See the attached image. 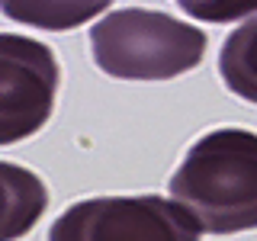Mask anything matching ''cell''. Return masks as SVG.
<instances>
[{"mask_svg":"<svg viewBox=\"0 0 257 241\" xmlns=\"http://www.w3.org/2000/svg\"><path fill=\"white\" fill-rule=\"evenodd\" d=\"M48 209V190L29 167L0 161V241L26 238Z\"/></svg>","mask_w":257,"mask_h":241,"instance_id":"obj_5","label":"cell"},{"mask_svg":"<svg viewBox=\"0 0 257 241\" xmlns=\"http://www.w3.org/2000/svg\"><path fill=\"white\" fill-rule=\"evenodd\" d=\"M112 0H0V13L23 26H36L45 32H68L93 16L109 10Z\"/></svg>","mask_w":257,"mask_h":241,"instance_id":"obj_6","label":"cell"},{"mask_svg":"<svg viewBox=\"0 0 257 241\" xmlns=\"http://www.w3.org/2000/svg\"><path fill=\"white\" fill-rule=\"evenodd\" d=\"M206 32L171 13L125 7L112 10L90 29L93 64L119 80H171L199 68Z\"/></svg>","mask_w":257,"mask_h":241,"instance_id":"obj_2","label":"cell"},{"mask_svg":"<svg viewBox=\"0 0 257 241\" xmlns=\"http://www.w3.org/2000/svg\"><path fill=\"white\" fill-rule=\"evenodd\" d=\"M199 225L167 196H96L68 206L48 241H199Z\"/></svg>","mask_w":257,"mask_h":241,"instance_id":"obj_3","label":"cell"},{"mask_svg":"<svg viewBox=\"0 0 257 241\" xmlns=\"http://www.w3.org/2000/svg\"><path fill=\"white\" fill-rule=\"evenodd\" d=\"M219 74L235 96L257 103V16L231 32L219 52Z\"/></svg>","mask_w":257,"mask_h":241,"instance_id":"obj_7","label":"cell"},{"mask_svg":"<svg viewBox=\"0 0 257 241\" xmlns=\"http://www.w3.org/2000/svg\"><path fill=\"white\" fill-rule=\"evenodd\" d=\"M58 58L45 42L0 32V145L36 135L55 109Z\"/></svg>","mask_w":257,"mask_h":241,"instance_id":"obj_4","label":"cell"},{"mask_svg":"<svg viewBox=\"0 0 257 241\" xmlns=\"http://www.w3.org/2000/svg\"><path fill=\"white\" fill-rule=\"evenodd\" d=\"M171 196L206 235L257 228V132L225 126L199 135L171 177Z\"/></svg>","mask_w":257,"mask_h":241,"instance_id":"obj_1","label":"cell"},{"mask_svg":"<svg viewBox=\"0 0 257 241\" xmlns=\"http://www.w3.org/2000/svg\"><path fill=\"white\" fill-rule=\"evenodd\" d=\"M180 10L203 23H235L257 13V0H177Z\"/></svg>","mask_w":257,"mask_h":241,"instance_id":"obj_8","label":"cell"}]
</instances>
